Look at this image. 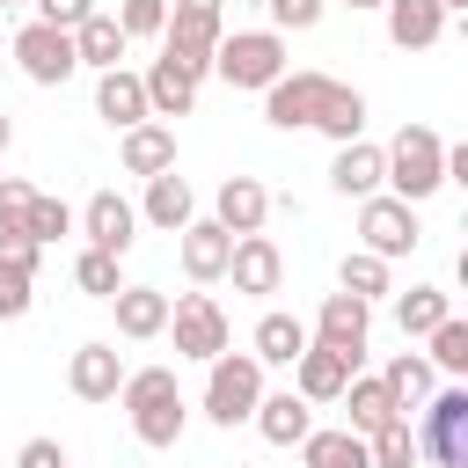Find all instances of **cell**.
I'll use <instances>...</instances> for the list:
<instances>
[{"mask_svg": "<svg viewBox=\"0 0 468 468\" xmlns=\"http://www.w3.org/2000/svg\"><path fill=\"white\" fill-rule=\"evenodd\" d=\"M358 241L373 249V256H410L417 241H424V227H417V205H402V197H358Z\"/></svg>", "mask_w": 468, "mask_h": 468, "instance_id": "8", "label": "cell"}, {"mask_svg": "<svg viewBox=\"0 0 468 468\" xmlns=\"http://www.w3.org/2000/svg\"><path fill=\"white\" fill-rule=\"evenodd\" d=\"M417 410V453H431L439 468H468V388H431Z\"/></svg>", "mask_w": 468, "mask_h": 468, "instance_id": "7", "label": "cell"}, {"mask_svg": "<svg viewBox=\"0 0 468 468\" xmlns=\"http://www.w3.org/2000/svg\"><path fill=\"white\" fill-rule=\"evenodd\" d=\"M336 285H344V292H358V300L388 292V256H373V249H351V256H344V271H336Z\"/></svg>", "mask_w": 468, "mask_h": 468, "instance_id": "33", "label": "cell"}, {"mask_svg": "<svg viewBox=\"0 0 468 468\" xmlns=\"http://www.w3.org/2000/svg\"><path fill=\"white\" fill-rule=\"evenodd\" d=\"M380 183H388V197L424 205V197L446 183V139H439L431 124H402L395 146L380 154Z\"/></svg>", "mask_w": 468, "mask_h": 468, "instance_id": "2", "label": "cell"}, {"mask_svg": "<svg viewBox=\"0 0 468 468\" xmlns=\"http://www.w3.org/2000/svg\"><path fill=\"white\" fill-rule=\"evenodd\" d=\"M351 373H358V366H351L344 351H329V344H314V336H307V351L292 358V395H307V402H336Z\"/></svg>", "mask_w": 468, "mask_h": 468, "instance_id": "14", "label": "cell"}, {"mask_svg": "<svg viewBox=\"0 0 468 468\" xmlns=\"http://www.w3.org/2000/svg\"><path fill=\"white\" fill-rule=\"evenodd\" d=\"M22 234H29V241H58V234H73V212H66L58 197H44V190H37V197H29V219H22Z\"/></svg>", "mask_w": 468, "mask_h": 468, "instance_id": "36", "label": "cell"}, {"mask_svg": "<svg viewBox=\"0 0 468 468\" xmlns=\"http://www.w3.org/2000/svg\"><path fill=\"white\" fill-rule=\"evenodd\" d=\"M336 402H344V410H351V431H358V439H373V431H380V424H395V417H402V410H395V395H388V380H380V373H351V380H344V395H336Z\"/></svg>", "mask_w": 468, "mask_h": 468, "instance_id": "17", "label": "cell"}, {"mask_svg": "<svg viewBox=\"0 0 468 468\" xmlns=\"http://www.w3.org/2000/svg\"><path fill=\"white\" fill-rule=\"evenodd\" d=\"M73 285H80V292H95V300H110V292L124 285V278H117V256H110V249H80Z\"/></svg>", "mask_w": 468, "mask_h": 468, "instance_id": "35", "label": "cell"}, {"mask_svg": "<svg viewBox=\"0 0 468 468\" xmlns=\"http://www.w3.org/2000/svg\"><path fill=\"white\" fill-rule=\"evenodd\" d=\"M0 66H7V58H0Z\"/></svg>", "mask_w": 468, "mask_h": 468, "instance_id": "49", "label": "cell"}, {"mask_svg": "<svg viewBox=\"0 0 468 468\" xmlns=\"http://www.w3.org/2000/svg\"><path fill=\"white\" fill-rule=\"evenodd\" d=\"M95 110H102L117 132L146 124V80H139V73H124V66H110V73L95 80Z\"/></svg>", "mask_w": 468, "mask_h": 468, "instance_id": "24", "label": "cell"}, {"mask_svg": "<svg viewBox=\"0 0 468 468\" xmlns=\"http://www.w3.org/2000/svg\"><path fill=\"white\" fill-rule=\"evenodd\" d=\"M431 373H468V322L461 314H446L431 329Z\"/></svg>", "mask_w": 468, "mask_h": 468, "instance_id": "34", "label": "cell"}, {"mask_svg": "<svg viewBox=\"0 0 468 468\" xmlns=\"http://www.w3.org/2000/svg\"><path fill=\"white\" fill-rule=\"evenodd\" d=\"M249 7H263V0H249Z\"/></svg>", "mask_w": 468, "mask_h": 468, "instance_id": "47", "label": "cell"}, {"mask_svg": "<svg viewBox=\"0 0 468 468\" xmlns=\"http://www.w3.org/2000/svg\"><path fill=\"white\" fill-rule=\"evenodd\" d=\"M227 278H234V292H278V278H285L278 241H271V234H234V249H227Z\"/></svg>", "mask_w": 468, "mask_h": 468, "instance_id": "12", "label": "cell"}, {"mask_svg": "<svg viewBox=\"0 0 468 468\" xmlns=\"http://www.w3.org/2000/svg\"><path fill=\"white\" fill-rule=\"evenodd\" d=\"M227 249H234V234H227L219 219H190V227H183V271H190L197 285L227 278Z\"/></svg>", "mask_w": 468, "mask_h": 468, "instance_id": "20", "label": "cell"}, {"mask_svg": "<svg viewBox=\"0 0 468 468\" xmlns=\"http://www.w3.org/2000/svg\"><path fill=\"white\" fill-rule=\"evenodd\" d=\"M366 453H373V468H417V431H410V417L380 424V431L366 439Z\"/></svg>", "mask_w": 468, "mask_h": 468, "instance_id": "32", "label": "cell"}, {"mask_svg": "<svg viewBox=\"0 0 468 468\" xmlns=\"http://www.w3.org/2000/svg\"><path fill=\"white\" fill-rule=\"evenodd\" d=\"M168 329H176V358H219L227 351V314L212 292H183L168 307Z\"/></svg>", "mask_w": 468, "mask_h": 468, "instance_id": "9", "label": "cell"}, {"mask_svg": "<svg viewBox=\"0 0 468 468\" xmlns=\"http://www.w3.org/2000/svg\"><path fill=\"white\" fill-rule=\"evenodd\" d=\"M263 7H271V22H278V29H314L329 0H263Z\"/></svg>", "mask_w": 468, "mask_h": 468, "instance_id": "40", "label": "cell"}, {"mask_svg": "<svg viewBox=\"0 0 468 468\" xmlns=\"http://www.w3.org/2000/svg\"><path fill=\"white\" fill-rule=\"evenodd\" d=\"M110 307H117V336H132V344L168 329V292H154V285H117Z\"/></svg>", "mask_w": 468, "mask_h": 468, "instance_id": "21", "label": "cell"}, {"mask_svg": "<svg viewBox=\"0 0 468 468\" xmlns=\"http://www.w3.org/2000/svg\"><path fill=\"white\" fill-rule=\"evenodd\" d=\"M212 219H219L227 234H263V219H271V190H263L256 176H227L219 197H212Z\"/></svg>", "mask_w": 468, "mask_h": 468, "instance_id": "15", "label": "cell"}, {"mask_svg": "<svg viewBox=\"0 0 468 468\" xmlns=\"http://www.w3.org/2000/svg\"><path fill=\"white\" fill-rule=\"evenodd\" d=\"M300 351H307V329H300L292 314H263V322H256V358H263V366H292Z\"/></svg>", "mask_w": 468, "mask_h": 468, "instance_id": "30", "label": "cell"}, {"mask_svg": "<svg viewBox=\"0 0 468 468\" xmlns=\"http://www.w3.org/2000/svg\"><path fill=\"white\" fill-rule=\"evenodd\" d=\"M139 80H146V117H190V102H197V80H190V73H183L168 51H161V58H154Z\"/></svg>", "mask_w": 468, "mask_h": 468, "instance_id": "18", "label": "cell"}, {"mask_svg": "<svg viewBox=\"0 0 468 468\" xmlns=\"http://www.w3.org/2000/svg\"><path fill=\"white\" fill-rule=\"evenodd\" d=\"M29 183H15V176H0V234H22V219H29Z\"/></svg>", "mask_w": 468, "mask_h": 468, "instance_id": "39", "label": "cell"}, {"mask_svg": "<svg viewBox=\"0 0 468 468\" xmlns=\"http://www.w3.org/2000/svg\"><path fill=\"white\" fill-rule=\"evenodd\" d=\"M256 431H263L271 446H300V439L314 431V402L292 395V388H285V395H263V402H256Z\"/></svg>", "mask_w": 468, "mask_h": 468, "instance_id": "22", "label": "cell"}, {"mask_svg": "<svg viewBox=\"0 0 468 468\" xmlns=\"http://www.w3.org/2000/svg\"><path fill=\"white\" fill-rule=\"evenodd\" d=\"M15 314H29V285L0 278V322H15Z\"/></svg>", "mask_w": 468, "mask_h": 468, "instance_id": "43", "label": "cell"}, {"mask_svg": "<svg viewBox=\"0 0 468 468\" xmlns=\"http://www.w3.org/2000/svg\"><path fill=\"white\" fill-rule=\"evenodd\" d=\"M37 256H44V241H29V234H0V278L29 285V278H37Z\"/></svg>", "mask_w": 468, "mask_h": 468, "instance_id": "37", "label": "cell"}, {"mask_svg": "<svg viewBox=\"0 0 468 468\" xmlns=\"http://www.w3.org/2000/svg\"><path fill=\"white\" fill-rule=\"evenodd\" d=\"M117 29L124 37H161L168 29V0H124L117 7Z\"/></svg>", "mask_w": 468, "mask_h": 468, "instance_id": "38", "label": "cell"}, {"mask_svg": "<svg viewBox=\"0 0 468 468\" xmlns=\"http://www.w3.org/2000/svg\"><path fill=\"white\" fill-rule=\"evenodd\" d=\"M446 314H453V307H446V292H439V285H410V292L395 300V322H402V336H431Z\"/></svg>", "mask_w": 468, "mask_h": 468, "instance_id": "29", "label": "cell"}, {"mask_svg": "<svg viewBox=\"0 0 468 468\" xmlns=\"http://www.w3.org/2000/svg\"><path fill=\"white\" fill-rule=\"evenodd\" d=\"M124 44H132V37L117 29V15H88V22L73 29V58H80V66H95V73H110V66L124 58Z\"/></svg>", "mask_w": 468, "mask_h": 468, "instance_id": "26", "label": "cell"}, {"mask_svg": "<svg viewBox=\"0 0 468 468\" xmlns=\"http://www.w3.org/2000/svg\"><path fill=\"white\" fill-rule=\"evenodd\" d=\"M300 461L307 468H373V453H366V439L344 424V431H307L300 439Z\"/></svg>", "mask_w": 468, "mask_h": 468, "instance_id": "27", "label": "cell"}, {"mask_svg": "<svg viewBox=\"0 0 468 468\" xmlns=\"http://www.w3.org/2000/svg\"><path fill=\"white\" fill-rule=\"evenodd\" d=\"M366 336H373V307L336 285V292L322 300V314H314V344H329V351H344L351 366H366Z\"/></svg>", "mask_w": 468, "mask_h": 468, "instance_id": "10", "label": "cell"}, {"mask_svg": "<svg viewBox=\"0 0 468 468\" xmlns=\"http://www.w3.org/2000/svg\"><path fill=\"white\" fill-rule=\"evenodd\" d=\"M124 410H132V431H139V446H176L183 439V388H176V373L168 366H139V373H124Z\"/></svg>", "mask_w": 468, "mask_h": 468, "instance_id": "3", "label": "cell"}, {"mask_svg": "<svg viewBox=\"0 0 468 468\" xmlns=\"http://www.w3.org/2000/svg\"><path fill=\"white\" fill-rule=\"evenodd\" d=\"M0 7H15V0H0Z\"/></svg>", "mask_w": 468, "mask_h": 468, "instance_id": "48", "label": "cell"}, {"mask_svg": "<svg viewBox=\"0 0 468 468\" xmlns=\"http://www.w3.org/2000/svg\"><path fill=\"white\" fill-rule=\"evenodd\" d=\"M37 7H44L37 22H51V29H80V22L95 15V0H37Z\"/></svg>", "mask_w": 468, "mask_h": 468, "instance_id": "41", "label": "cell"}, {"mask_svg": "<svg viewBox=\"0 0 468 468\" xmlns=\"http://www.w3.org/2000/svg\"><path fill=\"white\" fill-rule=\"evenodd\" d=\"M15 468H66V446H58V439H29V446L15 453Z\"/></svg>", "mask_w": 468, "mask_h": 468, "instance_id": "42", "label": "cell"}, {"mask_svg": "<svg viewBox=\"0 0 468 468\" xmlns=\"http://www.w3.org/2000/svg\"><path fill=\"white\" fill-rule=\"evenodd\" d=\"M439 7H446V15H461V7H468V0H439Z\"/></svg>", "mask_w": 468, "mask_h": 468, "instance_id": "46", "label": "cell"}, {"mask_svg": "<svg viewBox=\"0 0 468 468\" xmlns=\"http://www.w3.org/2000/svg\"><path fill=\"white\" fill-rule=\"evenodd\" d=\"M7 146H15V124H7V110H0V154H7Z\"/></svg>", "mask_w": 468, "mask_h": 468, "instance_id": "44", "label": "cell"}, {"mask_svg": "<svg viewBox=\"0 0 468 468\" xmlns=\"http://www.w3.org/2000/svg\"><path fill=\"white\" fill-rule=\"evenodd\" d=\"M161 234H183L190 219H197V197H190V183L176 176V168H161V176H146V205H139Z\"/></svg>", "mask_w": 468, "mask_h": 468, "instance_id": "19", "label": "cell"}, {"mask_svg": "<svg viewBox=\"0 0 468 468\" xmlns=\"http://www.w3.org/2000/svg\"><path fill=\"white\" fill-rule=\"evenodd\" d=\"M219 37H227V0H176V15H168V29H161V51H168L190 80H205Z\"/></svg>", "mask_w": 468, "mask_h": 468, "instance_id": "4", "label": "cell"}, {"mask_svg": "<svg viewBox=\"0 0 468 468\" xmlns=\"http://www.w3.org/2000/svg\"><path fill=\"white\" fill-rule=\"evenodd\" d=\"M388 37L402 51H431L446 37V7L439 0H388Z\"/></svg>", "mask_w": 468, "mask_h": 468, "instance_id": "23", "label": "cell"}, {"mask_svg": "<svg viewBox=\"0 0 468 468\" xmlns=\"http://www.w3.org/2000/svg\"><path fill=\"white\" fill-rule=\"evenodd\" d=\"M66 388H73L80 402H110V395L124 388V358H117V344H80L73 366H66Z\"/></svg>", "mask_w": 468, "mask_h": 468, "instance_id": "16", "label": "cell"}, {"mask_svg": "<svg viewBox=\"0 0 468 468\" xmlns=\"http://www.w3.org/2000/svg\"><path fill=\"white\" fill-rule=\"evenodd\" d=\"M329 183H336L344 197H373V190H380V146L344 139V146H336V161H329Z\"/></svg>", "mask_w": 468, "mask_h": 468, "instance_id": "25", "label": "cell"}, {"mask_svg": "<svg viewBox=\"0 0 468 468\" xmlns=\"http://www.w3.org/2000/svg\"><path fill=\"white\" fill-rule=\"evenodd\" d=\"M124 168H132V176L176 168V132H168V124H132V132H124Z\"/></svg>", "mask_w": 468, "mask_h": 468, "instance_id": "28", "label": "cell"}, {"mask_svg": "<svg viewBox=\"0 0 468 468\" xmlns=\"http://www.w3.org/2000/svg\"><path fill=\"white\" fill-rule=\"evenodd\" d=\"M80 234H88V249L124 256V249L139 241V212H132L117 190H95V197H88V212H80Z\"/></svg>", "mask_w": 468, "mask_h": 468, "instance_id": "13", "label": "cell"}, {"mask_svg": "<svg viewBox=\"0 0 468 468\" xmlns=\"http://www.w3.org/2000/svg\"><path fill=\"white\" fill-rule=\"evenodd\" d=\"M15 58H22V73L37 80V88H58V80H73V29H51V22H29L22 37H15Z\"/></svg>", "mask_w": 468, "mask_h": 468, "instance_id": "11", "label": "cell"}, {"mask_svg": "<svg viewBox=\"0 0 468 468\" xmlns=\"http://www.w3.org/2000/svg\"><path fill=\"white\" fill-rule=\"evenodd\" d=\"M212 73L227 88H271L285 73V37L278 29H234L212 44Z\"/></svg>", "mask_w": 468, "mask_h": 468, "instance_id": "6", "label": "cell"}, {"mask_svg": "<svg viewBox=\"0 0 468 468\" xmlns=\"http://www.w3.org/2000/svg\"><path fill=\"white\" fill-rule=\"evenodd\" d=\"M263 117H271L278 132L314 124V132H329V139L344 146V139L366 132V95L344 88V80H329V73H278V80L263 88Z\"/></svg>", "mask_w": 468, "mask_h": 468, "instance_id": "1", "label": "cell"}, {"mask_svg": "<svg viewBox=\"0 0 468 468\" xmlns=\"http://www.w3.org/2000/svg\"><path fill=\"white\" fill-rule=\"evenodd\" d=\"M212 366V380H205V417L212 424H241V417H256V402H263V358L256 351H219V358H205Z\"/></svg>", "mask_w": 468, "mask_h": 468, "instance_id": "5", "label": "cell"}, {"mask_svg": "<svg viewBox=\"0 0 468 468\" xmlns=\"http://www.w3.org/2000/svg\"><path fill=\"white\" fill-rule=\"evenodd\" d=\"M336 7H351V15H358V7H388V0H336Z\"/></svg>", "mask_w": 468, "mask_h": 468, "instance_id": "45", "label": "cell"}, {"mask_svg": "<svg viewBox=\"0 0 468 468\" xmlns=\"http://www.w3.org/2000/svg\"><path fill=\"white\" fill-rule=\"evenodd\" d=\"M380 380H388V395H395V410L410 417V410H417V402L431 395V358H417V351H402V358H388V373H380Z\"/></svg>", "mask_w": 468, "mask_h": 468, "instance_id": "31", "label": "cell"}]
</instances>
